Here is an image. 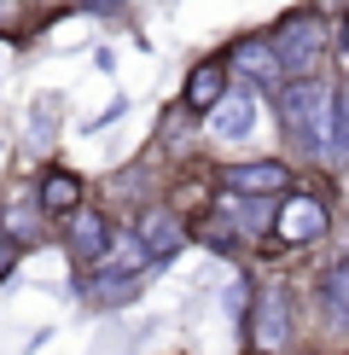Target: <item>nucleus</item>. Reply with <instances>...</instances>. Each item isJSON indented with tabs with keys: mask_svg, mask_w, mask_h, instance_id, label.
Masks as SVG:
<instances>
[{
	"mask_svg": "<svg viewBox=\"0 0 349 355\" xmlns=\"http://www.w3.org/2000/svg\"><path fill=\"white\" fill-rule=\"evenodd\" d=\"M274 111H280V135L297 146L303 157H320L326 128H332V116H338V87L320 82V76H285Z\"/></svg>",
	"mask_w": 349,
	"mask_h": 355,
	"instance_id": "nucleus-1",
	"label": "nucleus"
},
{
	"mask_svg": "<svg viewBox=\"0 0 349 355\" xmlns=\"http://www.w3.org/2000/svg\"><path fill=\"white\" fill-rule=\"evenodd\" d=\"M268 41H274V53H280L285 76H314L326 47H332V18L320 6H297V12H285V18L274 24Z\"/></svg>",
	"mask_w": 349,
	"mask_h": 355,
	"instance_id": "nucleus-2",
	"label": "nucleus"
},
{
	"mask_svg": "<svg viewBox=\"0 0 349 355\" xmlns=\"http://www.w3.org/2000/svg\"><path fill=\"white\" fill-rule=\"evenodd\" d=\"M332 227V210L320 192H280V204H274V239L280 245H314L320 233Z\"/></svg>",
	"mask_w": 349,
	"mask_h": 355,
	"instance_id": "nucleus-3",
	"label": "nucleus"
},
{
	"mask_svg": "<svg viewBox=\"0 0 349 355\" xmlns=\"http://www.w3.org/2000/svg\"><path fill=\"white\" fill-rule=\"evenodd\" d=\"M222 58H227V76H233V82L256 87V94H280L285 64H280V53H274V41H268V35H239Z\"/></svg>",
	"mask_w": 349,
	"mask_h": 355,
	"instance_id": "nucleus-4",
	"label": "nucleus"
},
{
	"mask_svg": "<svg viewBox=\"0 0 349 355\" xmlns=\"http://www.w3.org/2000/svg\"><path fill=\"white\" fill-rule=\"evenodd\" d=\"M291 175L285 164H274V157H251V164H227L215 169V187L222 192H251V198H280V192H291Z\"/></svg>",
	"mask_w": 349,
	"mask_h": 355,
	"instance_id": "nucleus-5",
	"label": "nucleus"
},
{
	"mask_svg": "<svg viewBox=\"0 0 349 355\" xmlns=\"http://www.w3.org/2000/svg\"><path fill=\"white\" fill-rule=\"evenodd\" d=\"M256 87H244V82H227V94L215 99L210 111H204V123H210V135L215 140H251L256 135Z\"/></svg>",
	"mask_w": 349,
	"mask_h": 355,
	"instance_id": "nucleus-6",
	"label": "nucleus"
},
{
	"mask_svg": "<svg viewBox=\"0 0 349 355\" xmlns=\"http://www.w3.org/2000/svg\"><path fill=\"white\" fill-rule=\"evenodd\" d=\"M134 239L145 250V262H169V257L186 250V227H181V216H169V210H140Z\"/></svg>",
	"mask_w": 349,
	"mask_h": 355,
	"instance_id": "nucleus-7",
	"label": "nucleus"
},
{
	"mask_svg": "<svg viewBox=\"0 0 349 355\" xmlns=\"http://www.w3.org/2000/svg\"><path fill=\"white\" fill-rule=\"evenodd\" d=\"M215 221H227L239 239H256V233L274 227V198H251V192H222L215 198Z\"/></svg>",
	"mask_w": 349,
	"mask_h": 355,
	"instance_id": "nucleus-8",
	"label": "nucleus"
},
{
	"mask_svg": "<svg viewBox=\"0 0 349 355\" xmlns=\"http://www.w3.org/2000/svg\"><path fill=\"white\" fill-rule=\"evenodd\" d=\"M227 82H233V76H227V58H198V64L186 70V87H181V105L193 111V116H204V111L215 105V99L227 94Z\"/></svg>",
	"mask_w": 349,
	"mask_h": 355,
	"instance_id": "nucleus-9",
	"label": "nucleus"
},
{
	"mask_svg": "<svg viewBox=\"0 0 349 355\" xmlns=\"http://www.w3.org/2000/svg\"><path fill=\"white\" fill-rule=\"evenodd\" d=\"M105 245H111V221H105V216L70 210V221H64V250H70V262L93 268V262H99V250H105Z\"/></svg>",
	"mask_w": 349,
	"mask_h": 355,
	"instance_id": "nucleus-10",
	"label": "nucleus"
},
{
	"mask_svg": "<svg viewBox=\"0 0 349 355\" xmlns=\"http://www.w3.org/2000/svg\"><path fill=\"white\" fill-rule=\"evenodd\" d=\"M244 332L256 338V349H280L291 338V297L285 291H268V297L256 303V320H244Z\"/></svg>",
	"mask_w": 349,
	"mask_h": 355,
	"instance_id": "nucleus-11",
	"label": "nucleus"
},
{
	"mask_svg": "<svg viewBox=\"0 0 349 355\" xmlns=\"http://www.w3.org/2000/svg\"><path fill=\"white\" fill-rule=\"evenodd\" d=\"M35 210H41V216H70V210H82V175L47 169V175L35 181Z\"/></svg>",
	"mask_w": 349,
	"mask_h": 355,
	"instance_id": "nucleus-12",
	"label": "nucleus"
},
{
	"mask_svg": "<svg viewBox=\"0 0 349 355\" xmlns=\"http://www.w3.org/2000/svg\"><path fill=\"white\" fill-rule=\"evenodd\" d=\"M152 274L157 268H134V274H87V297H93L99 309H123V303H134L145 286H152Z\"/></svg>",
	"mask_w": 349,
	"mask_h": 355,
	"instance_id": "nucleus-13",
	"label": "nucleus"
},
{
	"mask_svg": "<svg viewBox=\"0 0 349 355\" xmlns=\"http://www.w3.org/2000/svg\"><path fill=\"white\" fill-rule=\"evenodd\" d=\"M320 157H326V164H338V169H349V94H343V87H338V116H332V128H326Z\"/></svg>",
	"mask_w": 349,
	"mask_h": 355,
	"instance_id": "nucleus-14",
	"label": "nucleus"
},
{
	"mask_svg": "<svg viewBox=\"0 0 349 355\" xmlns=\"http://www.w3.org/2000/svg\"><path fill=\"white\" fill-rule=\"evenodd\" d=\"M320 297H326L332 320H343V327H349V262H343V268H326V274H320Z\"/></svg>",
	"mask_w": 349,
	"mask_h": 355,
	"instance_id": "nucleus-15",
	"label": "nucleus"
},
{
	"mask_svg": "<svg viewBox=\"0 0 349 355\" xmlns=\"http://www.w3.org/2000/svg\"><path fill=\"white\" fill-rule=\"evenodd\" d=\"M186 123H193V111H186V105H169L163 111V152H174V157L186 152V135H193Z\"/></svg>",
	"mask_w": 349,
	"mask_h": 355,
	"instance_id": "nucleus-16",
	"label": "nucleus"
},
{
	"mask_svg": "<svg viewBox=\"0 0 349 355\" xmlns=\"http://www.w3.org/2000/svg\"><path fill=\"white\" fill-rule=\"evenodd\" d=\"M204 245H215V250H227V257H239V233H233V227H222V221H215V216H204Z\"/></svg>",
	"mask_w": 349,
	"mask_h": 355,
	"instance_id": "nucleus-17",
	"label": "nucleus"
},
{
	"mask_svg": "<svg viewBox=\"0 0 349 355\" xmlns=\"http://www.w3.org/2000/svg\"><path fill=\"white\" fill-rule=\"evenodd\" d=\"M227 315H233V327H244V320H251V286H244V279L227 291Z\"/></svg>",
	"mask_w": 349,
	"mask_h": 355,
	"instance_id": "nucleus-18",
	"label": "nucleus"
},
{
	"mask_svg": "<svg viewBox=\"0 0 349 355\" xmlns=\"http://www.w3.org/2000/svg\"><path fill=\"white\" fill-rule=\"evenodd\" d=\"M35 239V210H18L12 216V245H29Z\"/></svg>",
	"mask_w": 349,
	"mask_h": 355,
	"instance_id": "nucleus-19",
	"label": "nucleus"
},
{
	"mask_svg": "<svg viewBox=\"0 0 349 355\" xmlns=\"http://www.w3.org/2000/svg\"><path fill=\"white\" fill-rule=\"evenodd\" d=\"M82 12H93V18H123V6L128 0H76Z\"/></svg>",
	"mask_w": 349,
	"mask_h": 355,
	"instance_id": "nucleus-20",
	"label": "nucleus"
},
{
	"mask_svg": "<svg viewBox=\"0 0 349 355\" xmlns=\"http://www.w3.org/2000/svg\"><path fill=\"white\" fill-rule=\"evenodd\" d=\"M18 18H24V0H0V35L18 29Z\"/></svg>",
	"mask_w": 349,
	"mask_h": 355,
	"instance_id": "nucleus-21",
	"label": "nucleus"
},
{
	"mask_svg": "<svg viewBox=\"0 0 349 355\" xmlns=\"http://www.w3.org/2000/svg\"><path fill=\"white\" fill-rule=\"evenodd\" d=\"M332 41H338V53H343V64H349V12L332 24Z\"/></svg>",
	"mask_w": 349,
	"mask_h": 355,
	"instance_id": "nucleus-22",
	"label": "nucleus"
},
{
	"mask_svg": "<svg viewBox=\"0 0 349 355\" xmlns=\"http://www.w3.org/2000/svg\"><path fill=\"white\" fill-rule=\"evenodd\" d=\"M12 268H18V245H12V239H0V279H6Z\"/></svg>",
	"mask_w": 349,
	"mask_h": 355,
	"instance_id": "nucleus-23",
	"label": "nucleus"
},
{
	"mask_svg": "<svg viewBox=\"0 0 349 355\" xmlns=\"http://www.w3.org/2000/svg\"><path fill=\"white\" fill-rule=\"evenodd\" d=\"M343 82H349V64H343ZM343 94H349V87H343Z\"/></svg>",
	"mask_w": 349,
	"mask_h": 355,
	"instance_id": "nucleus-24",
	"label": "nucleus"
},
{
	"mask_svg": "<svg viewBox=\"0 0 349 355\" xmlns=\"http://www.w3.org/2000/svg\"><path fill=\"white\" fill-rule=\"evenodd\" d=\"M256 355H268V349H256Z\"/></svg>",
	"mask_w": 349,
	"mask_h": 355,
	"instance_id": "nucleus-25",
	"label": "nucleus"
}]
</instances>
